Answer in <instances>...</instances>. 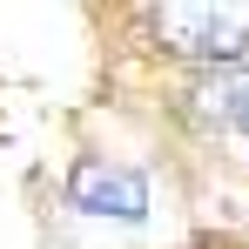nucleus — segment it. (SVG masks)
Wrapping results in <instances>:
<instances>
[{"instance_id":"obj_1","label":"nucleus","mask_w":249,"mask_h":249,"mask_svg":"<svg viewBox=\"0 0 249 249\" xmlns=\"http://www.w3.org/2000/svg\"><path fill=\"white\" fill-rule=\"evenodd\" d=\"M162 34L182 61H215V68H243L249 54V7H162L155 14Z\"/></svg>"},{"instance_id":"obj_2","label":"nucleus","mask_w":249,"mask_h":249,"mask_svg":"<svg viewBox=\"0 0 249 249\" xmlns=\"http://www.w3.org/2000/svg\"><path fill=\"white\" fill-rule=\"evenodd\" d=\"M68 202L81 209V215H94V222H142L148 215V182H142V168L88 155L68 175Z\"/></svg>"},{"instance_id":"obj_3","label":"nucleus","mask_w":249,"mask_h":249,"mask_svg":"<svg viewBox=\"0 0 249 249\" xmlns=\"http://www.w3.org/2000/svg\"><path fill=\"white\" fill-rule=\"evenodd\" d=\"M196 115L215 128H249V61L243 68H209L196 81Z\"/></svg>"}]
</instances>
